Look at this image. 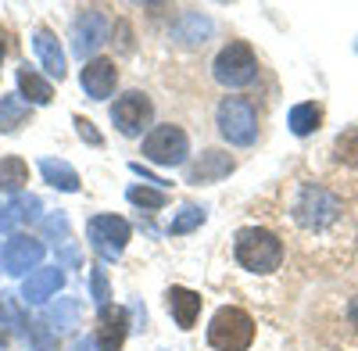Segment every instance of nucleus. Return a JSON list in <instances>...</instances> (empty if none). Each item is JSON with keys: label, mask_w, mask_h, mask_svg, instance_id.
<instances>
[{"label": "nucleus", "mask_w": 358, "mask_h": 351, "mask_svg": "<svg viewBox=\"0 0 358 351\" xmlns=\"http://www.w3.org/2000/svg\"><path fill=\"white\" fill-rule=\"evenodd\" d=\"M233 258H236V266H241V269L268 276V273H276L283 266V244H280L276 233H268L262 226H248V229L236 233Z\"/></svg>", "instance_id": "obj_1"}, {"label": "nucleus", "mask_w": 358, "mask_h": 351, "mask_svg": "<svg viewBox=\"0 0 358 351\" xmlns=\"http://www.w3.org/2000/svg\"><path fill=\"white\" fill-rule=\"evenodd\" d=\"M341 212H344L341 201L326 190L322 183H305L301 190H297V197H294V222L312 229V233L330 229L341 219Z\"/></svg>", "instance_id": "obj_2"}, {"label": "nucleus", "mask_w": 358, "mask_h": 351, "mask_svg": "<svg viewBox=\"0 0 358 351\" xmlns=\"http://www.w3.org/2000/svg\"><path fill=\"white\" fill-rule=\"evenodd\" d=\"M251 341H255V319L236 305H222L208 323V344L215 351H248Z\"/></svg>", "instance_id": "obj_3"}, {"label": "nucleus", "mask_w": 358, "mask_h": 351, "mask_svg": "<svg viewBox=\"0 0 358 351\" xmlns=\"http://www.w3.org/2000/svg\"><path fill=\"white\" fill-rule=\"evenodd\" d=\"M215 126L226 143L233 148H251L258 140V111L244 97H222L215 108Z\"/></svg>", "instance_id": "obj_4"}, {"label": "nucleus", "mask_w": 358, "mask_h": 351, "mask_svg": "<svg viewBox=\"0 0 358 351\" xmlns=\"http://www.w3.org/2000/svg\"><path fill=\"white\" fill-rule=\"evenodd\" d=\"M212 76H215L219 86H226V90H241V86L255 83V76H258V57H255L251 43H244V40L226 43V47L215 54V62H212Z\"/></svg>", "instance_id": "obj_5"}, {"label": "nucleus", "mask_w": 358, "mask_h": 351, "mask_svg": "<svg viewBox=\"0 0 358 351\" xmlns=\"http://www.w3.org/2000/svg\"><path fill=\"white\" fill-rule=\"evenodd\" d=\"M143 162H155V165H165V169H176V165H187V155H190V136L183 126H155L151 133L143 136V148H140Z\"/></svg>", "instance_id": "obj_6"}, {"label": "nucleus", "mask_w": 358, "mask_h": 351, "mask_svg": "<svg viewBox=\"0 0 358 351\" xmlns=\"http://www.w3.org/2000/svg\"><path fill=\"white\" fill-rule=\"evenodd\" d=\"M86 237H90V248L101 255V262H118L133 237V226L122 215H94L86 222Z\"/></svg>", "instance_id": "obj_7"}, {"label": "nucleus", "mask_w": 358, "mask_h": 351, "mask_svg": "<svg viewBox=\"0 0 358 351\" xmlns=\"http://www.w3.org/2000/svg\"><path fill=\"white\" fill-rule=\"evenodd\" d=\"M155 119V101L143 90H129L111 104V122L122 136H140Z\"/></svg>", "instance_id": "obj_8"}, {"label": "nucleus", "mask_w": 358, "mask_h": 351, "mask_svg": "<svg viewBox=\"0 0 358 351\" xmlns=\"http://www.w3.org/2000/svg\"><path fill=\"white\" fill-rule=\"evenodd\" d=\"M104 43H108V15L101 8L79 11L76 22H72V54L79 62H86V57H94Z\"/></svg>", "instance_id": "obj_9"}, {"label": "nucleus", "mask_w": 358, "mask_h": 351, "mask_svg": "<svg viewBox=\"0 0 358 351\" xmlns=\"http://www.w3.org/2000/svg\"><path fill=\"white\" fill-rule=\"evenodd\" d=\"M43 251H47L43 241L25 237V233H15V237L4 244V255H0V262H4V273H11V276H25L29 269H40Z\"/></svg>", "instance_id": "obj_10"}, {"label": "nucleus", "mask_w": 358, "mask_h": 351, "mask_svg": "<svg viewBox=\"0 0 358 351\" xmlns=\"http://www.w3.org/2000/svg\"><path fill=\"white\" fill-rule=\"evenodd\" d=\"M126 337H129V308H122V305H101L94 348L97 351H122Z\"/></svg>", "instance_id": "obj_11"}, {"label": "nucleus", "mask_w": 358, "mask_h": 351, "mask_svg": "<svg viewBox=\"0 0 358 351\" xmlns=\"http://www.w3.org/2000/svg\"><path fill=\"white\" fill-rule=\"evenodd\" d=\"M79 83L90 101H108L115 94V83H118V69L115 62L108 57H94V62H86L83 72H79Z\"/></svg>", "instance_id": "obj_12"}, {"label": "nucleus", "mask_w": 358, "mask_h": 351, "mask_svg": "<svg viewBox=\"0 0 358 351\" xmlns=\"http://www.w3.org/2000/svg\"><path fill=\"white\" fill-rule=\"evenodd\" d=\"M233 172V158L226 151H215V148H208L201 151L190 165H187V183L201 187V183H219L226 180V176Z\"/></svg>", "instance_id": "obj_13"}, {"label": "nucleus", "mask_w": 358, "mask_h": 351, "mask_svg": "<svg viewBox=\"0 0 358 351\" xmlns=\"http://www.w3.org/2000/svg\"><path fill=\"white\" fill-rule=\"evenodd\" d=\"M62 287H65V273H62V266L33 269V273L25 276V283H22V301H29V305H43V301H50Z\"/></svg>", "instance_id": "obj_14"}, {"label": "nucleus", "mask_w": 358, "mask_h": 351, "mask_svg": "<svg viewBox=\"0 0 358 351\" xmlns=\"http://www.w3.org/2000/svg\"><path fill=\"white\" fill-rule=\"evenodd\" d=\"M165 305H169V312H172L179 330H194L197 315H201V294H197V290H190V287H169Z\"/></svg>", "instance_id": "obj_15"}, {"label": "nucleus", "mask_w": 358, "mask_h": 351, "mask_svg": "<svg viewBox=\"0 0 358 351\" xmlns=\"http://www.w3.org/2000/svg\"><path fill=\"white\" fill-rule=\"evenodd\" d=\"M33 47H36V57H40V65L47 69V76L54 79H65V50L62 43H57V36L50 33V29H36V36H33Z\"/></svg>", "instance_id": "obj_16"}, {"label": "nucleus", "mask_w": 358, "mask_h": 351, "mask_svg": "<svg viewBox=\"0 0 358 351\" xmlns=\"http://www.w3.org/2000/svg\"><path fill=\"white\" fill-rule=\"evenodd\" d=\"M18 97H22L29 108H43V104L54 101V86H50L36 69L22 65V69H18Z\"/></svg>", "instance_id": "obj_17"}, {"label": "nucleus", "mask_w": 358, "mask_h": 351, "mask_svg": "<svg viewBox=\"0 0 358 351\" xmlns=\"http://www.w3.org/2000/svg\"><path fill=\"white\" fill-rule=\"evenodd\" d=\"M212 36V18H204L201 11H183L179 22L172 25V40L183 47H197Z\"/></svg>", "instance_id": "obj_18"}, {"label": "nucleus", "mask_w": 358, "mask_h": 351, "mask_svg": "<svg viewBox=\"0 0 358 351\" xmlns=\"http://www.w3.org/2000/svg\"><path fill=\"white\" fill-rule=\"evenodd\" d=\"M29 119H33V108H29L18 94H0V133L11 136V133H18Z\"/></svg>", "instance_id": "obj_19"}, {"label": "nucleus", "mask_w": 358, "mask_h": 351, "mask_svg": "<svg viewBox=\"0 0 358 351\" xmlns=\"http://www.w3.org/2000/svg\"><path fill=\"white\" fill-rule=\"evenodd\" d=\"M40 172H43V180L54 187V190H65V194H76L79 190V172L65 162V158H43L40 162Z\"/></svg>", "instance_id": "obj_20"}, {"label": "nucleus", "mask_w": 358, "mask_h": 351, "mask_svg": "<svg viewBox=\"0 0 358 351\" xmlns=\"http://www.w3.org/2000/svg\"><path fill=\"white\" fill-rule=\"evenodd\" d=\"M287 122H290V133H294V136H312V133L322 126V108H319L315 101L294 104L290 115H287Z\"/></svg>", "instance_id": "obj_21"}, {"label": "nucleus", "mask_w": 358, "mask_h": 351, "mask_svg": "<svg viewBox=\"0 0 358 351\" xmlns=\"http://www.w3.org/2000/svg\"><path fill=\"white\" fill-rule=\"evenodd\" d=\"M43 323H47L54 334H65V330L79 327V301H76V298H57V301L47 308Z\"/></svg>", "instance_id": "obj_22"}, {"label": "nucleus", "mask_w": 358, "mask_h": 351, "mask_svg": "<svg viewBox=\"0 0 358 351\" xmlns=\"http://www.w3.org/2000/svg\"><path fill=\"white\" fill-rule=\"evenodd\" d=\"M29 183V165L15 155L0 158V194H22V187Z\"/></svg>", "instance_id": "obj_23"}, {"label": "nucleus", "mask_w": 358, "mask_h": 351, "mask_svg": "<svg viewBox=\"0 0 358 351\" xmlns=\"http://www.w3.org/2000/svg\"><path fill=\"white\" fill-rule=\"evenodd\" d=\"M40 208H43V201L33 197V194H15V197L8 201V212H11V222H15V226H18V222H33V219L40 215Z\"/></svg>", "instance_id": "obj_24"}, {"label": "nucleus", "mask_w": 358, "mask_h": 351, "mask_svg": "<svg viewBox=\"0 0 358 351\" xmlns=\"http://www.w3.org/2000/svg\"><path fill=\"white\" fill-rule=\"evenodd\" d=\"M126 197H129V204L147 208V212H158V208H165V204H169V194L158 190V187H129Z\"/></svg>", "instance_id": "obj_25"}, {"label": "nucleus", "mask_w": 358, "mask_h": 351, "mask_svg": "<svg viewBox=\"0 0 358 351\" xmlns=\"http://www.w3.org/2000/svg\"><path fill=\"white\" fill-rule=\"evenodd\" d=\"M204 219H208V212H204V208H197V204H187V208L169 222V233H172V237H183V233L197 229Z\"/></svg>", "instance_id": "obj_26"}, {"label": "nucleus", "mask_w": 358, "mask_h": 351, "mask_svg": "<svg viewBox=\"0 0 358 351\" xmlns=\"http://www.w3.org/2000/svg\"><path fill=\"white\" fill-rule=\"evenodd\" d=\"M25 341H29V351H57V334L47 323H29Z\"/></svg>", "instance_id": "obj_27"}, {"label": "nucleus", "mask_w": 358, "mask_h": 351, "mask_svg": "<svg viewBox=\"0 0 358 351\" xmlns=\"http://www.w3.org/2000/svg\"><path fill=\"white\" fill-rule=\"evenodd\" d=\"M90 298H94L97 305H108V273L101 269V266H94L90 269Z\"/></svg>", "instance_id": "obj_28"}, {"label": "nucleus", "mask_w": 358, "mask_h": 351, "mask_svg": "<svg viewBox=\"0 0 358 351\" xmlns=\"http://www.w3.org/2000/svg\"><path fill=\"white\" fill-rule=\"evenodd\" d=\"M43 233H47V237H62L57 244H65V241H69V219H65V215H50V219L43 222Z\"/></svg>", "instance_id": "obj_29"}, {"label": "nucleus", "mask_w": 358, "mask_h": 351, "mask_svg": "<svg viewBox=\"0 0 358 351\" xmlns=\"http://www.w3.org/2000/svg\"><path fill=\"white\" fill-rule=\"evenodd\" d=\"M72 122H76V129H79V136H83L86 143H94V148H101V143H104V136H101V133L94 129V122H90V119H83V115H76Z\"/></svg>", "instance_id": "obj_30"}, {"label": "nucleus", "mask_w": 358, "mask_h": 351, "mask_svg": "<svg viewBox=\"0 0 358 351\" xmlns=\"http://www.w3.org/2000/svg\"><path fill=\"white\" fill-rule=\"evenodd\" d=\"M129 169H133V172H136V176H143V183H155V187H158V190H165V180H162V176H155V172H151V169H147V165H143V162H133V165H129Z\"/></svg>", "instance_id": "obj_31"}, {"label": "nucleus", "mask_w": 358, "mask_h": 351, "mask_svg": "<svg viewBox=\"0 0 358 351\" xmlns=\"http://www.w3.org/2000/svg\"><path fill=\"white\" fill-rule=\"evenodd\" d=\"M118 36H122V40H118V47L129 54V50H133V40H129V25H126V22H118Z\"/></svg>", "instance_id": "obj_32"}, {"label": "nucleus", "mask_w": 358, "mask_h": 351, "mask_svg": "<svg viewBox=\"0 0 358 351\" xmlns=\"http://www.w3.org/2000/svg\"><path fill=\"white\" fill-rule=\"evenodd\" d=\"M15 222H11V212H8V204L0 201V229H11Z\"/></svg>", "instance_id": "obj_33"}, {"label": "nucleus", "mask_w": 358, "mask_h": 351, "mask_svg": "<svg viewBox=\"0 0 358 351\" xmlns=\"http://www.w3.org/2000/svg\"><path fill=\"white\" fill-rule=\"evenodd\" d=\"M72 351H97V348H94V341H90V337H79V341L72 344Z\"/></svg>", "instance_id": "obj_34"}, {"label": "nucleus", "mask_w": 358, "mask_h": 351, "mask_svg": "<svg viewBox=\"0 0 358 351\" xmlns=\"http://www.w3.org/2000/svg\"><path fill=\"white\" fill-rule=\"evenodd\" d=\"M348 319H351V327L358 330V298H351V305H348Z\"/></svg>", "instance_id": "obj_35"}, {"label": "nucleus", "mask_w": 358, "mask_h": 351, "mask_svg": "<svg viewBox=\"0 0 358 351\" xmlns=\"http://www.w3.org/2000/svg\"><path fill=\"white\" fill-rule=\"evenodd\" d=\"M348 158H351V162H355V165H358V136H355V151H351V155H348Z\"/></svg>", "instance_id": "obj_36"}, {"label": "nucleus", "mask_w": 358, "mask_h": 351, "mask_svg": "<svg viewBox=\"0 0 358 351\" xmlns=\"http://www.w3.org/2000/svg\"><path fill=\"white\" fill-rule=\"evenodd\" d=\"M0 348H8V337L4 334H0Z\"/></svg>", "instance_id": "obj_37"}, {"label": "nucleus", "mask_w": 358, "mask_h": 351, "mask_svg": "<svg viewBox=\"0 0 358 351\" xmlns=\"http://www.w3.org/2000/svg\"><path fill=\"white\" fill-rule=\"evenodd\" d=\"M0 62H4V43H0Z\"/></svg>", "instance_id": "obj_38"}]
</instances>
